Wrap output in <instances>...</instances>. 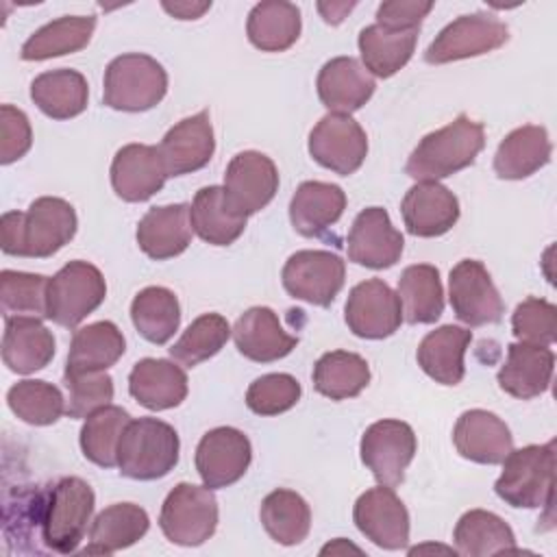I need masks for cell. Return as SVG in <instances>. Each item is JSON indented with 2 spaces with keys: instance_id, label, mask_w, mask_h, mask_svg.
Masks as SVG:
<instances>
[{
  "instance_id": "1",
  "label": "cell",
  "mask_w": 557,
  "mask_h": 557,
  "mask_svg": "<svg viewBox=\"0 0 557 557\" xmlns=\"http://www.w3.org/2000/svg\"><path fill=\"white\" fill-rule=\"evenodd\" d=\"M74 207L57 196H41L26 211H7L0 218V246L4 255L46 259L76 235Z\"/></svg>"
},
{
  "instance_id": "2",
  "label": "cell",
  "mask_w": 557,
  "mask_h": 557,
  "mask_svg": "<svg viewBox=\"0 0 557 557\" xmlns=\"http://www.w3.org/2000/svg\"><path fill=\"white\" fill-rule=\"evenodd\" d=\"M485 146L481 122L459 113L450 124L424 135L407 159L405 172L416 181H440L474 163Z\"/></svg>"
},
{
  "instance_id": "3",
  "label": "cell",
  "mask_w": 557,
  "mask_h": 557,
  "mask_svg": "<svg viewBox=\"0 0 557 557\" xmlns=\"http://www.w3.org/2000/svg\"><path fill=\"white\" fill-rule=\"evenodd\" d=\"M178 433L157 418L131 420L117 444L120 474L135 481H154L178 463Z\"/></svg>"
},
{
  "instance_id": "4",
  "label": "cell",
  "mask_w": 557,
  "mask_h": 557,
  "mask_svg": "<svg viewBox=\"0 0 557 557\" xmlns=\"http://www.w3.org/2000/svg\"><path fill=\"white\" fill-rule=\"evenodd\" d=\"M503 472L494 483V492L507 505L518 509L546 507L553 500L555 485V444H529L500 461Z\"/></svg>"
},
{
  "instance_id": "5",
  "label": "cell",
  "mask_w": 557,
  "mask_h": 557,
  "mask_svg": "<svg viewBox=\"0 0 557 557\" xmlns=\"http://www.w3.org/2000/svg\"><path fill=\"white\" fill-rule=\"evenodd\" d=\"M96 494L78 476H63L46 492L41 542L52 553H74L85 537L87 522L94 513Z\"/></svg>"
},
{
  "instance_id": "6",
  "label": "cell",
  "mask_w": 557,
  "mask_h": 557,
  "mask_svg": "<svg viewBox=\"0 0 557 557\" xmlns=\"http://www.w3.org/2000/svg\"><path fill=\"white\" fill-rule=\"evenodd\" d=\"M168 91V72L150 54L128 52L115 57L104 70V104L115 111H148Z\"/></svg>"
},
{
  "instance_id": "7",
  "label": "cell",
  "mask_w": 557,
  "mask_h": 557,
  "mask_svg": "<svg viewBox=\"0 0 557 557\" xmlns=\"http://www.w3.org/2000/svg\"><path fill=\"white\" fill-rule=\"evenodd\" d=\"M163 535L178 546H200L218 529V500L202 483H178L165 496L159 513Z\"/></svg>"
},
{
  "instance_id": "8",
  "label": "cell",
  "mask_w": 557,
  "mask_h": 557,
  "mask_svg": "<svg viewBox=\"0 0 557 557\" xmlns=\"http://www.w3.org/2000/svg\"><path fill=\"white\" fill-rule=\"evenodd\" d=\"M104 296L102 272L87 261H70L48 281V320L74 329L102 305Z\"/></svg>"
},
{
  "instance_id": "9",
  "label": "cell",
  "mask_w": 557,
  "mask_h": 557,
  "mask_svg": "<svg viewBox=\"0 0 557 557\" xmlns=\"http://www.w3.org/2000/svg\"><path fill=\"white\" fill-rule=\"evenodd\" d=\"M509 39V28L492 13L459 15L429 44L424 61L433 65L481 57L500 48Z\"/></svg>"
},
{
  "instance_id": "10",
  "label": "cell",
  "mask_w": 557,
  "mask_h": 557,
  "mask_svg": "<svg viewBox=\"0 0 557 557\" xmlns=\"http://www.w3.org/2000/svg\"><path fill=\"white\" fill-rule=\"evenodd\" d=\"M361 461L381 485L396 487L405 479L418 442L413 429L403 420H379L361 435Z\"/></svg>"
},
{
  "instance_id": "11",
  "label": "cell",
  "mask_w": 557,
  "mask_h": 557,
  "mask_svg": "<svg viewBox=\"0 0 557 557\" xmlns=\"http://www.w3.org/2000/svg\"><path fill=\"white\" fill-rule=\"evenodd\" d=\"M281 278L292 298L329 307L344 287L346 265L329 250H298L285 261Z\"/></svg>"
},
{
  "instance_id": "12",
  "label": "cell",
  "mask_w": 557,
  "mask_h": 557,
  "mask_svg": "<svg viewBox=\"0 0 557 557\" xmlns=\"http://www.w3.org/2000/svg\"><path fill=\"white\" fill-rule=\"evenodd\" d=\"M309 154L339 176L355 174L368 154L366 131L346 113H326L309 133Z\"/></svg>"
},
{
  "instance_id": "13",
  "label": "cell",
  "mask_w": 557,
  "mask_h": 557,
  "mask_svg": "<svg viewBox=\"0 0 557 557\" xmlns=\"http://www.w3.org/2000/svg\"><path fill=\"white\" fill-rule=\"evenodd\" d=\"M448 300L453 313L468 326L494 324L505 313V302L490 272L476 259H461L450 270Z\"/></svg>"
},
{
  "instance_id": "14",
  "label": "cell",
  "mask_w": 557,
  "mask_h": 557,
  "mask_svg": "<svg viewBox=\"0 0 557 557\" xmlns=\"http://www.w3.org/2000/svg\"><path fill=\"white\" fill-rule=\"evenodd\" d=\"M344 320L357 337H389L403 324V307L398 294L381 278L361 281L348 294Z\"/></svg>"
},
{
  "instance_id": "15",
  "label": "cell",
  "mask_w": 557,
  "mask_h": 557,
  "mask_svg": "<svg viewBox=\"0 0 557 557\" xmlns=\"http://www.w3.org/2000/svg\"><path fill=\"white\" fill-rule=\"evenodd\" d=\"M252 459L250 440L235 426H215L207 431L196 446V470L209 490L237 483Z\"/></svg>"
},
{
  "instance_id": "16",
  "label": "cell",
  "mask_w": 557,
  "mask_h": 557,
  "mask_svg": "<svg viewBox=\"0 0 557 557\" xmlns=\"http://www.w3.org/2000/svg\"><path fill=\"white\" fill-rule=\"evenodd\" d=\"M357 529L379 548L400 550L409 542V511L394 487L381 485L366 490L352 509Z\"/></svg>"
},
{
  "instance_id": "17",
  "label": "cell",
  "mask_w": 557,
  "mask_h": 557,
  "mask_svg": "<svg viewBox=\"0 0 557 557\" xmlns=\"http://www.w3.org/2000/svg\"><path fill=\"white\" fill-rule=\"evenodd\" d=\"M346 248L352 263L370 270H385L400 259L405 239L383 207H368L355 218Z\"/></svg>"
},
{
  "instance_id": "18",
  "label": "cell",
  "mask_w": 557,
  "mask_h": 557,
  "mask_svg": "<svg viewBox=\"0 0 557 557\" xmlns=\"http://www.w3.org/2000/svg\"><path fill=\"white\" fill-rule=\"evenodd\" d=\"M278 189V170L274 161L257 150H244L231 159L224 172V191L233 207L252 215L268 207Z\"/></svg>"
},
{
  "instance_id": "19",
  "label": "cell",
  "mask_w": 557,
  "mask_h": 557,
  "mask_svg": "<svg viewBox=\"0 0 557 557\" xmlns=\"http://www.w3.org/2000/svg\"><path fill=\"white\" fill-rule=\"evenodd\" d=\"M215 150L213 126L207 111H198L176 122L159 144V154L168 176H183L202 170Z\"/></svg>"
},
{
  "instance_id": "20",
  "label": "cell",
  "mask_w": 557,
  "mask_h": 557,
  "mask_svg": "<svg viewBox=\"0 0 557 557\" xmlns=\"http://www.w3.org/2000/svg\"><path fill=\"white\" fill-rule=\"evenodd\" d=\"M400 213L405 228L416 237H440L459 220L457 196L437 181H418L407 189Z\"/></svg>"
},
{
  "instance_id": "21",
  "label": "cell",
  "mask_w": 557,
  "mask_h": 557,
  "mask_svg": "<svg viewBox=\"0 0 557 557\" xmlns=\"http://www.w3.org/2000/svg\"><path fill=\"white\" fill-rule=\"evenodd\" d=\"M168 172L163 168L159 146L126 144L111 161L113 191L126 202H144L165 185Z\"/></svg>"
},
{
  "instance_id": "22",
  "label": "cell",
  "mask_w": 557,
  "mask_h": 557,
  "mask_svg": "<svg viewBox=\"0 0 557 557\" xmlns=\"http://www.w3.org/2000/svg\"><path fill=\"white\" fill-rule=\"evenodd\" d=\"M453 444L463 459L496 466L511 453L513 437L509 426L496 413L468 409L455 422Z\"/></svg>"
},
{
  "instance_id": "23",
  "label": "cell",
  "mask_w": 557,
  "mask_h": 557,
  "mask_svg": "<svg viewBox=\"0 0 557 557\" xmlns=\"http://www.w3.org/2000/svg\"><path fill=\"white\" fill-rule=\"evenodd\" d=\"M315 87L329 113L350 115L372 98L376 83L355 57H335L322 65Z\"/></svg>"
},
{
  "instance_id": "24",
  "label": "cell",
  "mask_w": 557,
  "mask_h": 557,
  "mask_svg": "<svg viewBox=\"0 0 557 557\" xmlns=\"http://www.w3.org/2000/svg\"><path fill=\"white\" fill-rule=\"evenodd\" d=\"M233 339L237 350L257 363L278 361L298 344V337L281 326L278 315L270 307L246 309L233 326Z\"/></svg>"
},
{
  "instance_id": "25",
  "label": "cell",
  "mask_w": 557,
  "mask_h": 557,
  "mask_svg": "<svg viewBox=\"0 0 557 557\" xmlns=\"http://www.w3.org/2000/svg\"><path fill=\"white\" fill-rule=\"evenodd\" d=\"M555 355L548 346L516 342L507 346V359L498 370V385L513 398L531 400L550 387Z\"/></svg>"
},
{
  "instance_id": "26",
  "label": "cell",
  "mask_w": 557,
  "mask_h": 557,
  "mask_svg": "<svg viewBox=\"0 0 557 557\" xmlns=\"http://www.w3.org/2000/svg\"><path fill=\"white\" fill-rule=\"evenodd\" d=\"M189 205L176 202L152 207L137 224V244L141 252L154 261L178 257L191 244Z\"/></svg>"
},
{
  "instance_id": "27",
  "label": "cell",
  "mask_w": 557,
  "mask_h": 557,
  "mask_svg": "<svg viewBox=\"0 0 557 557\" xmlns=\"http://www.w3.org/2000/svg\"><path fill=\"white\" fill-rule=\"evenodd\" d=\"M54 357V337L39 318L13 315L4 320L2 361L11 372L33 374Z\"/></svg>"
},
{
  "instance_id": "28",
  "label": "cell",
  "mask_w": 557,
  "mask_h": 557,
  "mask_svg": "<svg viewBox=\"0 0 557 557\" xmlns=\"http://www.w3.org/2000/svg\"><path fill=\"white\" fill-rule=\"evenodd\" d=\"M128 392L150 411L172 409L187 396V374L174 361L146 357L133 366L128 374Z\"/></svg>"
},
{
  "instance_id": "29",
  "label": "cell",
  "mask_w": 557,
  "mask_h": 557,
  "mask_svg": "<svg viewBox=\"0 0 557 557\" xmlns=\"http://www.w3.org/2000/svg\"><path fill=\"white\" fill-rule=\"evenodd\" d=\"M189 220L194 233L211 246H231L246 228L248 215L237 211L228 200L224 187L209 185L196 191Z\"/></svg>"
},
{
  "instance_id": "30",
  "label": "cell",
  "mask_w": 557,
  "mask_h": 557,
  "mask_svg": "<svg viewBox=\"0 0 557 557\" xmlns=\"http://www.w3.org/2000/svg\"><path fill=\"white\" fill-rule=\"evenodd\" d=\"M472 342V331L444 324L426 333L418 346L416 359L426 376L442 385H457L466 374L463 357Z\"/></svg>"
},
{
  "instance_id": "31",
  "label": "cell",
  "mask_w": 557,
  "mask_h": 557,
  "mask_svg": "<svg viewBox=\"0 0 557 557\" xmlns=\"http://www.w3.org/2000/svg\"><path fill=\"white\" fill-rule=\"evenodd\" d=\"M346 209V194L335 183L305 181L292 196L289 220L302 237H318L331 228Z\"/></svg>"
},
{
  "instance_id": "32",
  "label": "cell",
  "mask_w": 557,
  "mask_h": 557,
  "mask_svg": "<svg viewBox=\"0 0 557 557\" xmlns=\"http://www.w3.org/2000/svg\"><path fill=\"white\" fill-rule=\"evenodd\" d=\"M550 152L553 146L544 126H520L498 144L494 154V172L507 181L527 178L550 161Z\"/></svg>"
},
{
  "instance_id": "33",
  "label": "cell",
  "mask_w": 557,
  "mask_h": 557,
  "mask_svg": "<svg viewBox=\"0 0 557 557\" xmlns=\"http://www.w3.org/2000/svg\"><path fill=\"white\" fill-rule=\"evenodd\" d=\"M30 100L52 120H70L87 109L89 87L76 70H50L30 83Z\"/></svg>"
},
{
  "instance_id": "34",
  "label": "cell",
  "mask_w": 557,
  "mask_h": 557,
  "mask_svg": "<svg viewBox=\"0 0 557 557\" xmlns=\"http://www.w3.org/2000/svg\"><path fill=\"white\" fill-rule=\"evenodd\" d=\"M150 527V518L146 509L135 503H115L102 509L91 529H89V546L83 553H100L111 555L115 550L128 548L139 542Z\"/></svg>"
},
{
  "instance_id": "35",
  "label": "cell",
  "mask_w": 557,
  "mask_h": 557,
  "mask_svg": "<svg viewBox=\"0 0 557 557\" xmlns=\"http://www.w3.org/2000/svg\"><path fill=\"white\" fill-rule=\"evenodd\" d=\"M300 9L285 0H268L252 7L246 20L250 44L263 52H283L300 37Z\"/></svg>"
},
{
  "instance_id": "36",
  "label": "cell",
  "mask_w": 557,
  "mask_h": 557,
  "mask_svg": "<svg viewBox=\"0 0 557 557\" xmlns=\"http://www.w3.org/2000/svg\"><path fill=\"white\" fill-rule=\"evenodd\" d=\"M126 350L122 331L109 322L100 320L74 331L65 372H100L111 368Z\"/></svg>"
},
{
  "instance_id": "37",
  "label": "cell",
  "mask_w": 557,
  "mask_h": 557,
  "mask_svg": "<svg viewBox=\"0 0 557 557\" xmlns=\"http://www.w3.org/2000/svg\"><path fill=\"white\" fill-rule=\"evenodd\" d=\"M398 300L403 320L409 324H433L444 311V289L440 270L431 263H416L398 278Z\"/></svg>"
},
{
  "instance_id": "38",
  "label": "cell",
  "mask_w": 557,
  "mask_h": 557,
  "mask_svg": "<svg viewBox=\"0 0 557 557\" xmlns=\"http://www.w3.org/2000/svg\"><path fill=\"white\" fill-rule=\"evenodd\" d=\"M94 15H63L35 30L22 46L24 61H46L83 50L94 35Z\"/></svg>"
},
{
  "instance_id": "39",
  "label": "cell",
  "mask_w": 557,
  "mask_h": 557,
  "mask_svg": "<svg viewBox=\"0 0 557 557\" xmlns=\"http://www.w3.org/2000/svg\"><path fill=\"white\" fill-rule=\"evenodd\" d=\"M459 555L485 557L516 550V535L511 527L496 513L485 509L466 511L453 531Z\"/></svg>"
},
{
  "instance_id": "40",
  "label": "cell",
  "mask_w": 557,
  "mask_h": 557,
  "mask_svg": "<svg viewBox=\"0 0 557 557\" xmlns=\"http://www.w3.org/2000/svg\"><path fill=\"white\" fill-rule=\"evenodd\" d=\"M418 30H387L379 24H370L359 33V52L363 67L379 76L389 78L405 67L416 50Z\"/></svg>"
},
{
  "instance_id": "41",
  "label": "cell",
  "mask_w": 557,
  "mask_h": 557,
  "mask_svg": "<svg viewBox=\"0 0 557 557\" xmlns=\"http://www.w3.org/2000/svg\"><path fill=\"white\" fill-rule=\"evenodd\" d=\"M370 383L368 361L348 350L324 352L313 366V387L331 400L359 396Z\"/></svg>"
},
{
  "instance_id": "42",
  "label": "cell",
  "mask_w": 557,
  "mask_h": 557,
  "mask_svg": "<svg viewBox=\"0 0 557 557\" xmlns=\"http://www.w3.org/2000/svg\"><path fill=\"white\" fill-rule=\"evenodd\" d=\"M259 518L265 533L283 546L300 544L311 529V509L307 500L298 492L283 487L263 498Z\"/></svg>"
},
{
  "instance_id": "43",
  "label": "cell",
  "mask_w": 557,
  "mask_h": 557,
  "mask_svg": "<svg viewBox=\"0 0 557 557\" xmlns=\"http://www.w3.org/2000/svg\"><path fill=\"white\" fill-rule=\"evenodd\" d=\"M131 320L150 344H165L181 324V305L168 287H144L131 302Z\"/></svg>"
},
{
  "instance_id": "44",
  "label": "cell",
  "mask_w": 557,
  "mask_h": 557,
  "mask_svg": "<svg viewBox=\"0 0 557 557\" xmlns=\"http://www.w3.org/2000/svg\"><path fill=\"white\" fill-rule=\"evenodd\" d=\"M131 420L128 411L117 405H107L87 416L81 429L83 455L100 468L117 466V444Z\"/></svg>"
},
{
  "instance_id": "45",
  "label": "cell",
  "mask_w": 557,
  "mask_h": 557,
  "mask_svg": "<svg viewBox=\"0 0 557 557\" xmlns=\"http://www.w3.org/2000/svg\"><path fill=\"white\" fill-rule=\"evenodd\" d=\"M233 329L226 318L220 313H202L198 315L183 335L172 344L170 357L185 368H194L213 355H218L228 342Z\"/></svg>"
},
{
  "instance_id": "46",
  "label": "cell",
  "mask_w": 557,
  "mask_h": 557,
  "mask_svg": "<svg viewBox=\"0 0 557 557\" xmlns=\"http://www.w3.org/2000/svg\"><path fill=\"white\" fill-rule=\"evenodd\" d=\"M9 409L33 426L54 424L65 413V398L61 389L48 381L24 379L7 392Z\"/></svg>"
},
{
  "instance_id": "47",
  "label": "cell",
  "mask_w": 557,
  "mask_h": 557,
  "mask_svg": "<svg viewBox=\"0 0 557 557\" xmlns=\"http://www.w3.org/2000/svg\"><path fill=\"white\" fill-rule=\"evenodd\" d=\"M48 281L50 278L44 274L2 270L0 302L4 318H48Z\"/></svg>"
},
{
  "instance_id": "48",
  "label": "cell",
  "mask_w": 557,
  "mask_h": 557,
  "mask_svg": "<svg viewBox=\"0 0 557 557\" xmlns=\"http://www.w3.org/2000/svg\"><path fill=\"white\" fill-rule=\"evenodd\" d=\"M63 385L67 389L65 413L70 418H87L113 400V379L107 374V370L65 372Z\"/></svg>"
},
{
  "instance_id": "49",
  "label": "cell",
  "mask_w": 557,
  "mask_h": 557,
  "mask_svg": "<svg viewBox=\"0 0 557 557\" xmlns=\"http://www.w3.org/2000/svg\"><path fill=\"white\" fill-rule=\"evenodd\" d=\"M300 383L285 372H272L255 379L246 392V405L257 416H278L300 400Z\"/></svg>"
},
{
  "instance_id": "50",
  "label": "cell",
  "mask_w": 557,
  "mask_h": 557,
  "mask_svg": "<svg viewBox=\"0 0 557 557\" xmlns=\"http://www.w3.org/2000/svg\"><path fill=\"white\" fill-rule=\"evenodd\" d=\"M511 331L518 342L550 346L557 337V307L535 296L522 300L511 315Z\"/></svg>"
},
{
  "instance_id": "51",
  "label": "cell",
  "mask_w": 557,
  "mask_h": 557,
  "mask_svg": "<svg viewBox=\"0 0 557 557\" xmlns=\"http://www.w3.org/2000/svg\"><path fill=\"white\" fill-rule=\"evenodd\" d=\"M33 146V128L24 111L13 104L0 107V163L9 165L22 159Z\"/></svg>"
},
{
  "instance_id": "52",
  "label": "cell",
  "mask_w": 557,
  "mask_h": 557,
  "mask_svg": "<svg viewBox=\"0 0 557 557\" xmlns=\"http://www.w3.org/2000/svg\"><path fill=\"white\" fill-rule=\"evenodd\" d=\"M433 2L420 0H394L383 2L376 9V24L387 30H418L420 22L431 13Z\"/></svg>"
},
{
  "instance_id": "53",
  "label": "cell",
  "mask_w": 557,
  "mask_h": 557,
  "mask_svg": "<svg viewBox=\"0 0 557 557\" xmlns=\"http://www.w3.org/2000/svg\"><path fill=\"white\" fill-rule=\"evenodd\" d=\"M161 7L176 20H198L211 9V2H161Z\"/></svg>"
},
{
  "instance_id": "54",
  "label": "cell",
  "mask_w": 557,
  "mask_h": 557,
  "mask_svg": "<svg viewBox=\"0 0 557 557\" xmlns=\"http://www.w3.org/2000/svg\"><path fill=\"white\" fill-rule=\"evenodd\" d=\"M355 7V2H320L318 4V11L322 13V17L329 22V24H339L346 13Z\"/></svg>"
},
{
  "instance_id": "55",
  "label": "cell",
  "mask_w": 557,
  "mask_h": 557,
  "mask_svg": "<svg viewBox=\"0 0 557 557\" xmlns=\"http://www.w3.org/2000/svg\"><path fill=\"white\" fill-rule=\"evenodd\" d=\"M346 550H352V553H361V548H357V546H352V544H348L344 537H337L333 544H326L320 553L322 555H326V553H346Z\"/></svg>"
}]
</instances>
